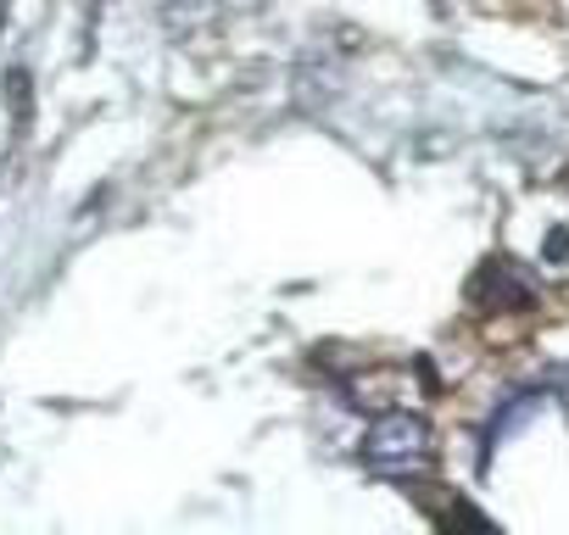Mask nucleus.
I'll use <instances>...</instances> for the list:
<instances>
[{
  "instance_id": "1",
  "label": "nucleus",
  "mask_w": 569,
  "mask_h": 535,
  "mask_svg": "<svg viewBox=\"0 0 569 535\" xmlns=\"http://www.w3.org/2000/svg\"><path fill=\"white\" fill-rule=\"evenodd\" d=\"M363 457H369V468L386 474V480H419V474H430V463H436V435H430V424H425L419 413L397 407V413H380V418L369 424Z\"/></svg>"
}]
</instances>
